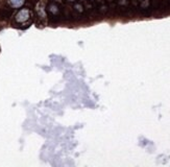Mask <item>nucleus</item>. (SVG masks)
<instances>
[{"instance_id":"f257e3e1","label":"nucleus","mask_w":170,"mask_h":167,"mask_svg":"<svg viewBox=\"0 0 170 167\" xmlns=\"http://www.w3.org/2000/svg\"><path fill=\"white\" fill-rule=\"evenodd\" d=\"M28 19H29V11L26 9L19 11V13L16 15V20L18 22H25Z\"/></svg>"},{"instance_id":"f03ea898","label":"nucleus","mask_w":170,"mask_h":167,"mask_svg":"<svg viewBox=\"0 0 170 167\" xmlns=\"http://www.w3.org/2000/svg\"><path fill=\"white\" fill-rule=\"evenodd\" d=\"M9 3H11L12 6L18 7V6H20L22 3H23V0H9Z\"/></svg>"}]
</instances>
